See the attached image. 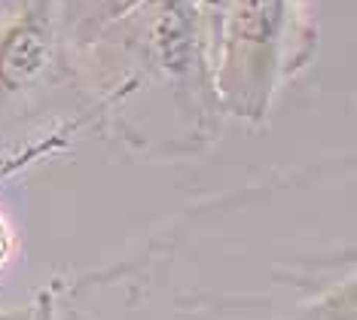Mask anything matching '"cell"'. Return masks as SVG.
Masks as SVG:
<instances>
[{
  "label": "cell",
  "mask_w": 357,
  "mask_h": 320,
  "mask_svg": "<svg viewBox=\"0 0 357 320\" xmlns=\"http://www.w3.org/2000/svg\"><path fill=\"white\" fill-rule=\"evenodd\" d=\"M287 28V0H229L220 40L217 70L226 79V92L257 95V104L269 92L275 55Z\"/></svg>",
  "instance_id": "1"
},
{
  "label": "cell",
  "mask_w": 357,
  "mask_h": 320,
  "mask_svg": "<svg viewBox=\"0 0 357 320\" xmlns=\"http://www.w3.org/2000/svg\"><path fill=\"white\" fill-rule=\"evenodd\" d=\"M52 61V22L37 6H22L0 22V92H22Z\"/></svg>",
  "instance_id": "2"
},
{
  "label": "cell",
  "mask_w": 357,
  "mask_h": 320,
  "mask_svg": "<svg viewBox=\"0 0 357 320\" xmlns=\"http://www.w3.org/2000/svg\"><path fill=\"white\" fill-rule=\"evenodd\" d=\"M10 250H13V229L6 226L3 217H0V266L10 259Z\"/></svg>",
  "instance_id": "5"
},
{
  "label": "cell",
  "mask_w": 357,
  "mask_h": 320,
  "mask_svg": "<svg viewBox=\"0 0 357 320\" xmlns=\"http://www.w3.org/2000/svg\"><path fill=\"white\" fill-rule=\"evenodd\" d=\"M92 3L98 6L101 19L113 22V19H123V15L135 13L137 6H144V3H147V0H92Z\"/></svg>",
  "instance_id": "4"
},
{
  "label": "cell",
  "mask_w": 357,
  "mask_h": 320,
  "mask_svg": "<svg viewBox=\"0 0 357 320\" xmlns=\"http://www.w3.org/2000/svg\"><path fill=\"white\" fill-rule=\"evenodd\" d=\"M150 3H165V0H150Z\"/></svg>",
  "instance_id": "6"
},
{
  "label": "cell",
  "mask_w": 357,
  "mask_h": 320,
  "mask_svg": "<svg viewBox=\"0 0 357 320\" xmlns=\"http://www.w3.org/2000/svg\"><path fill=\"white\" fill-rule=\"evenodd\" d=\"M156 13L150 19V52L153 61L172 77H183L196 68L205 52V28L196 10L186 0H165L153 3Z\"/></svg>",
  "instance_id": "3"
}]
</instances>
